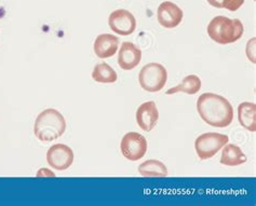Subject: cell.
Wrapping results in <instances>:
<instances>
[{"mask_svg": "<svg viewBox=\"0 0 256 206\" xmlns=\"http://www.w3.org/2000/svg\"><path fill=\"white\" fill-rule=\"evenodd\" d=\"M197 110L206 124L226 128L234 120V108L228 99L215 93H204L197 101Z\"/></svg>", "mask_w": 256, "mask_h": 206, "instance_id": "6da1fadb", "label": "cell"}, {"mask_svg": "<svg viewBox=\"0 0 256 206\" xmlns=\"http://www.w3.org/2000/svg\"><path fill=\"white\" fill-rule=\"evenodd\" d=\"M66 130V121L56 109H46L38 115L34 133L36 137L42 142H52L64 134Z\"/></svg>", "mask_w": 256, "mask_h": 206, "instance_id": "7a4b0ae2", "label": "cell"}, {"mask_svg": "<svg viewBox=\"0 0 256 206\" xmlns=\"http://www.w3.org/2000/svg\"><path fill=\"white\" fill-rule=\"evenodd\" d=\"M206 30L213 41L220 44H229L239 40L244 35V27L238 18L218 15L208 23Z\"/></svg>", "mask_w": 256, "mask_h": 206, "instance_id": "3957f363", "label": "cell"}, {"mask_svg": "<svg viewBox=\"0 0 256 206\" xmlns=\"http://www.w3.org/2000/svg\"><path fill=\"white\" fill-rule=\"evenodd\" d=\"M168 80V71L164 65L150 63L140 69L138 81L142 89L147 92H159L164 88Z\"/></svg>", "mask_w": 256, "mask_h": 206, "instance_id": "277c9868", "label": "cell"}, {"mask_svg": "<svg viewBox=\"0 0 256 206\" xmlns=\"http://www.w3.org/2000/svg\"><path fill=\"white\" fill-rule=\"evenodd\" d=\"M229 138L220 133H204L194 142V149L201 160H208L213 158L218 152L228 144Z\"/></svg>", "mask_w": 256, "mask_h": 206, "instance_id": "5b68a950", "label": "cell"}, {"mask_svg": "<svg viewBox=\"0 0 256 206\" xmlns=\"http://www.w3.org/2000/svg\"><path fill=\"white\" fill-rule=\"evenodd\" d=\"M121 152L130 161H138L147 152V139L140 133L129 132L121 139Z\"/></svg>", "mask_w": 256, "mask_h": 206, "instance_id": "8992f818", "label": "cell"}, {"mask_svg": "<svg viewBox=\"0 0 256 206\" xmlns=\"http://www.w3.org/2000/svg\"><path fill=\"white\" fill-rule=\"evenodd\" d=\"M110 28L117 35L129 36L136 28V19L130 11L118 9L110 13L108 17Z\"/></svg>", "mask_w": 256, "mask_h": 206, "instance_id": "52a82bcc", "label": "cell"}, {"mask_svg": "<svg viewBox=\"0 0 256 206\" xmlns=\"http://www.w3.org/2000/svg\"><path fill=\"white\" fill-rule=\"evenodd\" d=\"M46 161L54 170L64 171L72 164L74 152L70 147L64 144L53 145L46 152Z\"/></svg>", "mask_w": 256, "mask_h": 206, "instance_id": "ba28073f", "label": "cell"}, {"mask_svg": "<svg viewBox=\"0 0 256 206\" xmlns=\"http://www.w3.org/2000/svg\"><path fill=\"white\" fill-rule=\"evenodd\" d=\"M157 17L164 28H175L183 21V11L172 1H164L159 5Z\"/></svg>", "mask_w": 256, "mask_h": 206, "instance_id": "9c48e42d", "label": "cell"}, {"mask_svg": "<svg viewBox=\"0 0 256 206\" xmlns=\"http://www.w3.org/2000/svg\"><path fill=\"white\" fill-rule=\"evenodd\" d=\"M140 59H142V51L136 44L130 41L122 42L118 53V65L121 69H134L140 63Z\"/></svg>", "mask_w": 256, "mask_h": 206, "instance_id": "30bf717a", "label": "cell"}, {"mask_svg": "<svg viewBox=\"0 0 256 206\" xmlns=\"http://www.w3.org/2000/svg\"><path fill=\"white\" fill-rule=\"evenodd\" d=\"M159 119V112L154 101L143 103L136 111V122L140 129L150 132L156 126Z\"/></svg>", "mask_w": 256, "mask_h": 206, "instance_id": "8fae6325", "label": "cell"}, {"mask_svg": "<svg viewBox=\"0 0 256 206\" xmlns=\"http://www.w3.org/2000/svg\"><path fill=\"white\" fill-rule=\"evenodd\" d=\"M119 38L110 34L98 35L94 41L93 49L100 58H108L116 54L119 48Z\"/></svg>", "mask_w": 256, "mask_h": 206, "instance_id": "7c38bea8", "label": "cell"}, {"mask_svg": "<svg viewBox=\"0 0 256 206\" xmlns=\"http://www.w3.org/2000/svg\"><path fill=\"white\" fill-rule=\"evenodd\" d=\"M222 151L220 164L227 166H238L246 162V156L237 145L226 144Z\"/></svg>", "mask_w": 256, "mask_h": 206, "instance_id": "4fadbf2b", "label": "cell"}, {"mask_svg": "<svg viewBox=\"0 0 256 206\" xmlns=\"http://www.w3.org/2000/svg\"><path fill=\"white\" fill-rule=\"evenodd\" d=\"M256 105L254 103L244 102L238 107L239 123L250 132L256 131Z\"/></svg>", "mask_w": 256, "mask_h": 206, "instance_id": "5bb4252c", "label": "cell"}, {"mask_svg": "<svg viewBox=\"0 0 256 206\" xmlns=\"http://www.w3.org/2000/svg\"><path fill=\"white\" fill-rule=\"evenodd\" d=\"M200 89H201L200 78L196 75H190V76H186L180 84L168 90L166 94L171 95V94H176V93H180V92H183V93H186V94L194 95V94H197V93L200 91Z\"/></svg>", "mask_w": 256, "mask_h": 206, "instance_id": "9a60e30c", "label": "cell"}, {"mask_svg": "<svg viewBox=\"0 0 256 206\" xmlns=\"http://www.w3.org/2000/svg\"><path fill=\"white\" fill-rule=\"evenodd\" d=\"M140 174L144 177H166V166L158 160H147L138 166Z\"/></svg>", "mask_w": 256, "mask_h": 206, "instance_id": "2e32d148", "label": "cell"}, {"mask_svg": "<svg viewBox=\"0 0 256 206\" xmlns=\"http://www.w3.org/2000/svg\"><path fill=\"white\" fill-rule=\"evenodd\" d=\"M92 78L94 81L100 83H114L117 81V72L107 63H100L92 71Z\"/></svg>", "mask_w": 256, "mask_h": 206, "instance_id": "e0dca14e", "label": "cell"}, {"mask_svg": "<svg viewBox=\"0 0 256 206\" xmlns=\"http://www.w3.org/2000/svg\"><path fill=\"white\" fill-rule=\"evenodd\" d=\"M244 3V0H224L223 8L229 11H237Z\"/></svg>", "mask_w": 256, "mask_h": 206, "instance_id": "ac0fdd59", "label": "cell"}, {"mask_svg": "<svg viewBox=\"0 0 256 206\" xmlns=\"http://www.w3.org/2000/svg\"><path fill=\"white\" fill-rule=\"evenodd\" d=\"M254 51H255V41H254V42H253V44H252V49L250 48V44L248 43V45H246V55H248V59H250V61H251L253 64H255V55H254Z\"/></svg>", "mask_w": 256, "mask_h": 206, "instance_id": "d6986e66", "label": "cell"}, {"mask_svg": "<svg viewBox=\"0 0 256 206\" xmlns=\"http://www.w3.org/2000/svg\"><path fill=\"white\" fill-rule=\"evenodd\" d=\"M224 0H208V2L215 8H223Z\"/></svg>", "mask_w": 256, "mask_h": 206, "instance_id": "ffe728a7", "label": "cell"}]
</instances>
